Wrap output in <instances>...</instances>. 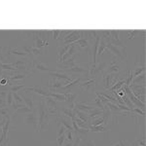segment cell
Listing matches in <instances>:
<instances>
[{
  "label": "cell",
  "mask_w": 146,
  "mask_h": 146,
  "mask_svg": "<svg viewBox=\"0 0 146 146\" xmlns=\"http://www.w3.org/2000/svg\"><path fill=\"white\" fill-rule=\"evenodd\" d=\"M138 31H139V30H128V31H126L127 37H128V39H133V38H135V35L138 33Z\"/></svg>",
  "instance_id": "obj_39"
},
{
  "label": "cell",
  "mask_w": 146,
  "mask_h": 146,
  "mask_svg": "<svg viewBox=\"0 0 146 146\" xmlns=\"http://www.w3.org/2000/svg\"><path fill=\"white\" fill-rule=\"evenodd\" d=\"M64 86V83H62L60 80L56 79V78H51V80L49 81V88H50V92L56 91L58 89H62Z\"/></svg>",
  "instance_id": "obj_9"
},
{
  "label": "cell",
  "mask_w": 146,
  "mask_h": 146,
  "mask_svg": "<svg viewBox=\"0 0 146 146\" xmlns=\"http://www.w3.org/2000/svg\"><path fill=\"white\" fill-rule=\"evenodd\" d=\"M65 133H66V129H65V127H63L62 124L58 123V136H60V135H65Z\"/></svg>",
  "instance_id": "obj_42"
},
{
  "label": "cell",
  "mask_w": 146,
  "mask_h": 146,
  "mask_svg": "<svg viewBox=\"0 0 146 146\" xmlns=\"http://www.w3.org/2000/svg\"><path fill=\"white\" fill-rule=\"evenodd\" d=\"M74 45H76L78 48H87V47L90 46V43L87 39L85 38H80L79 40H77L75 43H73Z\"/></svg>",
  "instance_id": "obj_24"
},
{
  "label": "cell",
  "mask_w": 146,
  "mask_h": 146,
  "mask_svg": "<svg viewBox=\"0 0 146 146\" xmlns=\"http://www.w3.org/2000/svg\"><path fill=\"white\" fill-rule=\"evenodd\" d=\"M63 94H64V96H65L64 101H66L68 104H73V103L76 102V98H77V96H78V95H77L76 93H73V92H71V90H70L69 92H66V93H63Z\"/></svg>",
  "instance_id": "obj_14"
},
{
  "label": "cell",
  "mask_w": 146,
  "mask_h": 146,
  "mask_svg": "<svg viewBox=\"0 0 146 146\" xmlns=\"http://www.w3.org/2000/svg\"><path fill=\"white\" fill-rule=\"evenodd\" d=\"M65 139H66V136H65V135H60V136H58V138H56L58 146H62L63 143L65 142Z\"/></svg>",
  "instance_id": "obj_40"
},
{
  "label": "cell",
  "mask_w": 146,
  "mask_h": 146,
  "mask_svg": "<svg viewBox=\"0 0 146 146\" xmlns=\"http://www.w3.org/2000/svg\"><path fill=\"white\" fill-rule=\"evenodd\" d=\"M0 66L3 70H8V71H14V72H18L17 68L14 67L12 65V63H5V62H1L0 63Z\"/></svg>",
  "instance_id": "obj_27"
},
{
  "label": "cell",
  "mask_w": 146,
  "mask_h": 146,
  "mask_svg": "<svg viewBox=\"0 0 146 146\" xmlns=\"http://www.w3.org/2000/svg\"><path fill=\"white\" fill-rule=\"evenodd\" d=\"M62 146H72L71 142H66V143H63Z\"/></svg>",
  "instance_id": "obj_50"
},
{
  "label": "cell",
  "mask_w": 146,
  "mask_h": 146,
  "mask_svg": "<svg viewBox=\"0 0 146 146\" xmlns=\"http://www.w3.org/2000/svg\"><path fill=\"white\" fill-rule=\"evenodd\" d=\"M69 47H70V45H62V46L60 45V46H58V60H60V58H62V56L68 51Z\"/></svg>",
  "instance_id": "obj_26"
},
{
  "label": "cell",
  "mask_w": 146,
  "mask_h": 146,
  "mask_svg": "<svg viewBox=\"0 0 146 146\" xmlns=\"http://www.w3.org/2000/svg\"><path fill=\"white\" fill-rule=\"evenodd\" d=\"M3 71H4V70L2 69L1 66H0V75H2V74H3ZM0 78H1V76H0Z\"/></svg>",
  "instance_id": "obj_52"
},
{
  "label": "cell",
  "mask_w": 146,
  "mask_h": 146,
  "mask_svg": "<svg viewBox=\"0 0 146 146\" xmlns=\"http://www.w3.org/2000/svg\"><path fill=\"white\" fill-rule=\"evenodd\" d=\"M81 79H82V77H78V78L73 80L72 82H69L68 84L64 85V86H63L62 89L63 91H64V93H66V92H69L70 90H71V88H73L74 86H76V85H78L80 83ZM62 94H63V93H62Z\"/></svg>",
  "instance_id": "obj_18"
},
{
  "label": "cell",
  "mask_w": 146,
  "mask_h": 146,
  "mask_svg": "<svg viewBox=\"0 0 146 146\" xmlns=\"http://www.w3.org/2000/svg\"><path fill=\"white\" fill-rule=\"evenodd\" d=\"M104 124V119H103V117H98V118H96L95 120H92L90 121V125L91 126H100V125H103Z\"/></svg>",
  "instance_id": "obj_32"
},
{
  "label": "cell",
  "mask_w": 146,
  "mask_h": 146,
  "mask_svg": "<svg viewBox=\"0 0 146 146\" xmlns=\"http://www.w3.org/2000/svg\"><path fill=\"white\" fill-rule=\"evenodd\" d=\"M102 81H103V87H104V90L109 91L110 89L114 86L117 82L120 81V75L119 74H107L104 73L102 76Z\"/></svg>",
  "instance_id": "obj_2"
},
{
  "label": "cell",
  "mask_w": 146,
  "mask_h": 146,
  "mask_svg": "<svg viewBox=\"0 0 146 146\" xmlns=\"http://www.w3.org/2000/svg\"><path fill=\"white\" fill-rule=\"evenodd\" d=\"M71 120H74V121L76 122L77 126H78L79 128H82V129H90V127H91V125H90V124H88V123H85L84 121H82L81 119H79L78 117H76V116H75L74 118H73V119H71Z\"/></svg>",
  "instance_id": "obj_23"
},
{
  "label": "cell",
  "mask_w": 146,
  "mask_h": 146,
  "mask_svg": "<svg viewBox=\"0 0 146 146\" xmlns=\"http://www.w3.org/2000/svg\"><path fill=\"white\" fill-rule=\"evenodd\" d=\"M119 145H120V146H125V143H124V141H123V140H120V142H119Z\"/></svg>",
  "instance_id": "obj_51"
},
{
  "label": "cell",
  "mask_w": 146,
  "mask_h": 146,
  "mask_svg": "<svg viewBox=\"0 0 146 146\" xmlns=\"http://www.w3.org/2000/svg\"><path fill=\"white\" fill-rule=\"evenodd\" d=\"M23 88H25V86H23V85H14V86L10 87L9 92H11V93H18L19 91H21Z\"/></svg>",
  "instance_id": "obj_36"
},
{
  "label": "cell",
  "mask_w": 146,
  "mask_h": 146,
  "mask_svg": "<svg viewBox=\"0 0 146 146\" xmlns=\"http://www.w3.org/2000/svg\"><path fill=\"white\" fill-rule=\"evenodd\" d=\"M60 30H52V38L54 40H58L60 36Z\"/></svg>",
  "instance_id": "obj_46"
},
{
  "label": "cell",
  "mask_w": 146,
  "mask_h": 146,
  "mask_svg": "<svg viewBox=\"0 0 146 146\" xmlns=\"http://www.w3.org/2000/svg\"><path fill=\"white\" fill-rule=\"evenodd\" d=\"M49 45V42L46 40H42L39 36L34 35V47L38 49H42L43 47H46Z\"/></svg>",
  "instance_id": "obj_16"
},
{
  "label": "cell",
  "mask_w": 146,
  "mask_h": 146,
  "mask_svg": "<svg viewBox=\"0 0 146 146\" xmlns=\"http://www.w3.org/2000/svg\"><path fill=\"white\" fill-rule=\"evenodd\" d=\"M102 114V110H100V108H96L95 110H93L92 112L89 113V118L90 119H93V118H95V117H96L98 115H101Z\"/></svg>",
  "instance_id": "obj_34"
},
{
  "label": "cell",
  "mask_w": 146,
  "mask_h": 146,
  "mask_svg": "<svg viewBox=\"0 0 146 146\" xmlns=\"http://www.w3.org/2000/svg\"><path fill=\"white\" fill-rule=\"evenodd\" d=\"M137 146H146V142H145V137L143 136L142 138H139V139L137 140Z\"/></svg>",
  "instance_id": "obj_48"
},
{
  "label": "cell",
  "mask_w": 146,
  "mask_h": 146,
  "mask_svg": "<svg viewBox=\"0 0 146 146\" xmlns=\"http://www.w3.org/2000/svg\"><path fill=\"white\" fill-rule=\"evenodd\" d=\"M16 112H17V113H23V114H27V113L32 112V109H30V108H28L27 105H25V106L19 108V109Z\"/></svg>",
  "instance_id": "obj_38"
},
{
  "label": "cell",
  "mask_w": 146,
  "mask_h": 146,
  "mask_svg": "<svg viewBox=\"0 0 146 146\" xmlns=\"http://www.w3.org/2000/svg\"><path fill=\"white\" fill-rule=\"evenodd\" d=\"M25 123L28 125H32L34 127L35 133H38V122H37V116L34 112H30L27 113V116H25Z\"/></svg>",
  "instance_id": "obj_5"
},
{
  "label": "cell",
  "mask_w": 146,
  "mask_h": 146,
  "mask_svg": "<svg viewBox=\"0 0 146 146\" xmlns=\"http://www.w3.org/2000/svg\"><path fill=\"white\" fill-rule=\"evenodd\" d=\"M14 67H18V66H28L30 67V62L27 58H23V60H18L16 62L12 63Z\"/></svg>",
  "instance_id": "obj_22"
},
{
  "label": "cell",
  "mask_w": 146,
  "mask_h": 146,
  "mask_svg": "<svg viewBox=\"0 0 146 146\" xmlns=\"http://www.w3.org/2000/svg\"><path fill=\"white\" fill-rule=\"evenodd\" d=\"M6 55L7 56L8 55H16V56H27V54L25 53V52L18 51V49H16V48H12V49H10V51H9Z\"/></svg>",
  "instance_id": "obj_29"
},
{
  "label": "cell",
  "mask_w": 146,
  "mask_h": 146,
  "mask_svg": "<svg viewBox=\"0 0 146 146\" xmlns=\"http://www.w3.org/2000/svg\"><path fill=\"white\" fill-rule=\"evenodd\" d=\"M145 80H146V76H145V72L141 73L140 75L135 77L131 81V84H138V85H143L145 84Z\"/></svg>",
  "instance_id": "obj_20"
},
{
  "label": "cell",
  "mask_w": 146,
  "mask_h": 146,
  "mask_svg": "<svg viewBox=\"0 0 146 146\" xmlns=\"http://www.w3.org/2000/svg\"><path fill=\"white\" fill-rule=\"evenodd\" d=\"M106 42L103 39H100V45H98V55L96 56H101L103 54L104 50H106Z\"/></svg>",
  "instance_id": "obj_28"
},
{
  "label": "cell",
  "mask_w": 146,
  "mask_h": 146,
  "mask_svg": "<svg viewBox=\"0 0 146 146\" xmlns=\"http://www.w3.org/2000/svg\"><path fill=\"white\" fill-rule=\"evenodd\" d=\"M122 100H123V102H124V104L126 105V106H128L129 108H131V109H133V108H135V106L133 104V102H131V100H129V98L127 96V95H125L124 96H122Z\"/></svg>",
  "instance_id": "obj_33"
},
{
  "label": "cell",
  "mask_w": 146,
  "mask_h": 146,
  "mask_svg": "<svg viewBox=\"0 0 146 146\" xmlns=\"http://www.w3.org/2000/svg\"><path fill=\"white\" fill-rule=\"evenodd\" d=\"M25 103H18V102H16L15 100L13 101V103H12V105H11V108L13 110H15V111H17V110L19 109V108H21V107H23V106H25Z\"/></svg>",
  "instance_id": "obj_41"
},
{
  "label": "cell",
  "mask_w": 146,
  "mask_h": 146,
  "mask_svg": "<svg viewBox=\"0 0 146 146\" xmlns=\"http://www.w3.org/2000/svg\"><path fill=\"white\" fill-rule=\"evenodd\" d=\"M13 98H14V100H15L16 102H18V103H23V98H21V96L19 95L18 93H13Z\"/></svg>",
  "instance_id": "obj_44"
},
{
  "label": "cell",
  "mask_w": 146,
  "mask_h": 146,
  "mask_svg": "<svg viewBox=\"0 0 146 146\" xmlns=\"http://www.w3.org/2000/svg\"><path fill=\"white\" fill-rule=\"evenodd\" d=\"M74 113H75V116H76V117H78L79 119H81L82 121H84L85 123H88V124H90L91 119L89 118V115L87 114V113L80 111V110L76 109V108H74Z\"/></svg>",
  "instance_id": "obj_17"
},
{
  "label": "cell",
  "mask_w": 146,
  "mask_h": 146,
  "mask_svg": "<svg viewBox=\"0 0 146 146\" xmlns=\"http://www.w3.org/2000/svg\"><path fill=\"white\" fill-rule=\"evenodd\" d=\"M44 100H45V104L47 109H48L49 114H56L58 110V105L56 101L52 98H44Z\"/></svg>",
  "instance_id": "obj_4"
},
{
  "label": "cell",
  "mask_w": 146,
  "mask_h": 146,
  "mask_svg": "<svg viewBox=\"0 0 146 146\" xmlns=\"http://www.w3.org/2000/svg\"><path fill=\"white\" fill-rule=\"evenodd\" d=\"M32 65H33V67L35 69L39 70V71H45V72H52L53 70L51 69L50 67H48L47 65L44 63L43 62H41V60H34V58H32Z\"/></svg>",
  "instance_id": "obj_8"
},
{
  "label": "cell",
  "mask_w": 146,
  "mask_h": 146,
  "mask_svg": "<svg viewBox=\"0 0 146 146\" xmlns=\"http://www.w3.org/2000/svg\"><path fill=\"white\" fill-rule=\"evenodd\" d=\"M23 33L25 34L27 38H34V35H35L34 30H25V31H23Z\"/></svg>",
  "instance_id": "obj_45"
},
{
  "label": "cell",
  "mask_w": 146,
  "mask_h": 146,
  "mask_svg": "<svg viewBox=\"0 0 146 146\" xmlns=\"http://www.w3.org/2000/svg\"><path fill=\"white\" fill-rule=\"evenodd\" d=\"M62 114L63 116L68 117V118H70V119H73L75 117L74 109H70V108H68V107L62 108Z\"/></svg>",
  "instance_id": "obj_21"
},
{
  "label": "cell",
  "mask_w": 146,
  "mask_h": 146,
  "mask_svg": "<svg viewBox=\"0 0 146 146\" xmlns=\"http://www.w3.org/2000/svg\"><path fill=\"white\" fill-rule=\"evenodd\" d=\"M14 101V98H13V93H11V92H9L8 94H7V98H6V103H7V106L11 107L12 103H13Z\"/></svg>",
  "instance_id": "obj_37"
},
{
  "label": "cell",
  "mask_w": 146,
  "mask_h": 146,
  "mask_svg": "<svg viewBox=\"0 0 146 146\" xmlns=\"http://www.w3.org/2000/svg\"><path fill=\"white\" fill-rule=\"evenodd\" d=\"M90 133H107L110 131L109 128H107L104 125H100V126H91L90 127Z\"/></svg>",
  "instance_id": "obj_15"
},
{
  "label": "cell",
  "mask_w": 146,
  "mask_h": 146,
  "mask_svg": "<svg viewBox=\"0 0 146 146\" xmlns=\"http://www.w3.org/2000/svg\"><path fill=\"white\" fill-rule=\"evenodd\" d=\"M0 115H1L3 118H7V117L11 116V113L10 110L8 109V107H3V108H0Z\"/></svg>",
  "instance_id": "obj_35"
},
{
  "label": "cell",
  "mask_w": 146,
  "mask_h": 146,
  "mask_svg": "<svg viewBox=\"0 0 146 146\" xmlns=\"http://www.w3.org/2000/svg\"><path fill=\"white\" fill-rule=\"evenodd\" d=\"M62 71H65V72H72V73H87L89 74V69L88 68H85V67H82L80 65H74L72 67H69V68H66V69L62 70Z\"/></svg>",
  "instance_id": "obj_12"
},
{
  "label": "cell",
  "mask_w": 146,
  "mask_h": 146,
  "mask_svg": "<svg viewBox=\"0 0 146 146\" xmlns=\"http://www.w3.org/2000/svg\"><path fill=\"white\" fill-rule=\"evenodd\" d=\"M30 50V56H31V60L33 58V55H41V54L44 53V51L42 49H38L35 48V47H29Z\"/></svg>",
  "instance_id": "obj_30"
},
{
  "label": "cell",
  "mask_w": 146,
  "mask_h": 146,
  "mask_svg": "<svg viewBox=\"0 0 146 146\" xmlns=\"http://www.w3.org/2000/svg\"><path fill=\"white\" fill-rule=\"evenodd\" d=\"M58 123L62 124L63 127H65L66 131H73L72 129V125L70 124V121L64 117H58Z\"/></svg>",
  "instance_id": "obj_19"
},
{
  "label": "cell",
  "mask_w": 146,
  "mask_h": 146,
  "mask_svg": "<svg viewBox=\"0 0 146 146\" xmlns=\"http://www.w3.org/2000/svg\"><path fill=\"white\" fill-rule=\"evenodd\" d=\"M21 98H23V103H25L28 108H30V109L33 108V100H32V96L31 95L27 94V92H25V94L23 93V95L21 96Z\"/></svg>",
  "instance_id": "obj_13"
},
{
  "label": "cell",
  "mask_w": 146,
  "mask_h": 146,
  "mask_svg": "<svg viewBox=\"0 0 146 146\" xmlns=\"http://www.w3.org/2000/svg\"><path fill=\"white\" fill-rule=\"evenodd\" d=\"M49 76H51V78H56L58 80H65L68 82H72L73 79L70 76H68L66 74H63V73L60 71H52L49 72Z\"/></svg>",
  "instance_id": "obj_10"
},
{
  "label": "cell",
  "mask_w": 146,
  "mask_h": 146,
  "mask_svg": "<svg viewBox=\"0 0 146 146\" xmlns=\"http://www.w3.org/2000/svg\"><path fill=\"white\" fill-rule=\"evenodd\" d=\"M73 135H74V133H73V131H67L66 133H65V136H66V139L69 140V141H72L74 138H73Z\"/></svg>",
  "instance_id": "obj_47"
},
{
  "label": "cell",
  "mask_w": 146,
  "mask_h": 146,
  "mask_svg": "<svg viewBox=\"0 0 146 146\" xmlns=\"http://www.w3.org/2000/svg\"><path fill=\"white\" fill-rule=\"evenodd\" d=\"M6 105H7V103H6V100H3V98H0V108L5 107Z\"/></svg>",
  "instance_id": "obj_49"
},
{
  "label": "cell",
  "mask_w": 146,
  "mask_h": 146,
  "mask_svg": "<svg viewBox=\"0 0 146 146\" xmlns=\"http://www.w3.org/2000/svg\"><path fill=\"white\" fill-rule=\"evenodd\" d=\"M80 87L84 89L85 92H90L95 88L96 86V80L95 79H88L84 81L83 83H80Z\"/></svg>",
  "instance_id": "obj_11"
},
{
  "label": "cell",
  "mask_w": 146,
  "mask_h": 146,
  "mask_svg": "<svg viewBox=\"0 0 146 146\" xmlns=\"http://www.w3.org/2000/svg\"><path fill=\"white\" fill-rule=\"evenodd\" d=\"M27 73H20V74H17V75H12V76L9 77V80L10 81H18V80H23L27 77Z\"/></svg>",
  "instance_id": "obj_31"
},
{
  "label": "cell",
  "mask_w": 146,
  "mask_h": 146,
  "mask_svg": "<svg viewBox=\"0 0 146 146\" xmlns=\"http://www.w3.org/2000/svg\"><path fill=\"white\" fill-rule=\"evenodd\" d=\"M0 63H1V60H0Z\"/></svg>",
  "instance_id": "obj_53"
},
{
  "label": "cell",
  "mask_w": 146,
  "mask_h": 146,
  "mask_svg": "<svg viewBox=\"0 0 146 146\" xmlns=\"http://www.w3.org/2000/svg\"><path fill=\"white\" fill-rule=\"evenodd\" d=\"M131 75H133V77L135 78V77L138 76V75H140L141 73L145 72V65H141V66H137L135 69L131 70Z\"/></svg>",
  "instance_id": "obj_25"
},
{
  "label": "cell",
  "mask_w": 146,
  "mask_h": 146,
  "mask_svg": "<svg viewBox=\"0 0 146 146\" xmlns=\"http://www.w3.org/2000/svg\"><path fill=\"white\" fill-rule=\"evenodd\" d=\"M75 108L80 110L82 112H85L87 114H89L90 112H92L93 110H95L96 107L95 105H91V104H87V103H82V102H75Z\"/></svg>",
  "instance_id": "obj_7"
},
{
  "label": "cell",
  "mask_w": 146,
  "mask_h": 146,
  "mask_svg": "<svg viewBox=\"0 0 146 146\" xmlns=\"http://www.w3.org/2000/svg\"><path fill=\"white\" fill-rule=\"evenodd\" d=\"M106 49L110 53H112L115 56L119 58L120 62H123L127 56V52H126V47H117L114 46L110 43L106 44Z\"/></svg>",
  "instance_id": "obj_3"
},
{
  "label": "cell",
  "mask_w": 146,
  "mask_h": 146,
  "mask_svg": "<svg viewBox=\"0 0 146 146\" xmlns=\"http://www.w3.org/2000/svg\"><path fill=\"white\" fill-rule=\"evenodd\" d=\"M37 122H38L39 133L44 129H46L50 123V114L46 107L44 98H40L37 103Z\"/></svg>",
  "instance_id": "obj_1"
},
{
  "label": "cell",
  "mask_w": 146,
  "mask_h": 146,
  "mask_svg": "<svg viewBox=\"0 0 146 146\" xmlns=\"http://www.w3.org/2000/svg\"><path fill=\"white\" fill-rule=\"evenodd\" d=\"M120 70H121V65H120V60H115L114 58L111 60L110 65L105 69V73L107 74H119Z\"/></svg>",
  "instance_id": "obj_6"
},
{
  "label": "cell",
  "mask_w": 146,
  "mask_h": 146,
  "mask_svg": "<svg viewBox=\"0 0 146 146\" xmlns=\"http://www.w3.org/2000/svg\"><path fill=\"white\" fill-rule=\"evenodd\" d=\"M131 112L135 113V114H137V115H140V116H145V112L142 111V110H141L140 108H138V107L133 108V109L131 110Z\"/></svg>",
  "instance_id": "obj_43"
}]
</instances>
